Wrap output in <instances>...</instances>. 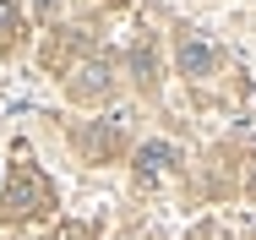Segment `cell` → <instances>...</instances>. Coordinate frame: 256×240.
<instances>
[{
  "instance_id": "1",
  "label": "cell",
  "mask_w": 256,
  "mask_h": 240,
  "mask_svg": "<svg viewBox=\"0 0 256 240\" xmlns=\"http://www.w3.org/2000/svg\"><path fill=\"white\" fill-rule=\"evenodd\" d=\"M54 207V186L33 169V164H16L6 191H0V218L16 224V218H33V213H50Z\"/></svg>"
},
{
  "instance_id": "2",
  "label": "cell",
  "mask_w": 256,
  "mask_h": 240,
  "mask_svg": "<svg viewBox=\"0 0 256 240\" xmlns=\"http://www.w3.org/2000/svg\"><path fill=\"white\" fill-rule=\"evenodd\" d=\"M109 88H114V77H109V60L104 55H88V66L71 71V98H104Z\"/></svg>"
},
{
  "instance_id": "3",
  "label": "cell",
  "mask_w": 256,
  "mask_h": 240,
  "mask_svg": "<svg viewBox=\"0 0 256 240\" xmlns=\"http://www.w3.org/2000/svg\"><path fill=\"white\" fill-rule=\"evenodd\" d=\"M174 60H180V77H212L218 71V49L207 44V39H191V33L180 39V55Z\"/></svg>"
},
{
  "instance_id": "4",
  "label": "cell",
  "mask_w": 256,
  "mask_h": 240,
  "mask_svg": "<svg viewBox=\"0 0 256 240\" xmlns=\"http://www.w3.org/2000/svg\"><path fill=\"white\" fill-rule=\"evenodd\" d=\"M76 147H82L88 158L109 164V158L120 153V126H82V131H76Z\"/></svg>"
},
{
  "instance_id": "5",
  "label": "cell",
  "mask_w": 256,
  "mask_h": 240,
  "mask_svg": "<svg viewBox=\"0 0 256 240\" xmlns=\"http://www.w3.org/2000/svg\"><path fill=\"white\" fill-rule=\"evenodd\" d=\"M174 158H180V153H174L169 142H148L142 153H136V180H142V186H148V180H158L164 169H174Z\"/></svg>"
},
{
  "instance_id": "6",
  "label": "cell",
  "mask_w": 256,
  "mask_h": 240,
  "mask_svg": "<svg viewBox=\"0 0 256 240\" xmlns=\"http://www.w3.org/2000/svg\"><path fill=\"white\" fill-rule=\"evenodd\" d=\"M131 71H136V82H142V88H153V82H158V55H153V39H136V44H131Z\"/></svg>"
},
{
  "instance_id": "7",
  "label": "cell",
  "mask_w": 256,
  "mask_h": 240,
  "mask_svg": "<svg viewBox=\"0 0 256 240\" xmlns=\"http://www.w3.org/2000/svg\"><path fill=\"white\" fill-rule=\"evenodd\" d=\"M0 39H16V0H0Z\"/></svg>"
},
{
  "instance_id": "8",
  "label": "cell",
  "mask_w": 256,
  "mask_h": 240,
  "mask_svg": "<svg viewBox=\"0 0 256 240\" xmlns=\"http://www.w3.org/2000/svg\"><path fill=\"white\" fill-rule=\"evenodd\" d=\"M50 240H93V229H88V224H60Z\"/></svg>"
},
{
  "instance_id": "9",
  "label": "cell",
  "mask_w": 256,
  "mask_h": 240,
  "mask_svg": "<svg viewBox=\"0 0 256 240\" xmlns=\"http://www.w3.org/2000/svg\"><path fill=\"white\" fill-rule=\"evenodd\" d=\"M33 6H38V17H50V11H54V0H33Z\"/></svg>"
},
{
  "instance_id": "10",
  "label": "cell",
  "mask_w": 256,
  "mask_h": 240,
  "mask_svg": "<svg viewBox=\"0 0 256 240\" xmlns=\"http://www.w3.org/2000/svg\"><path fill=\"white\" fill-rule=\"evenodd\" d=\"M120 240H142V235H120Z\"/></svg>"
}]
</instances>
